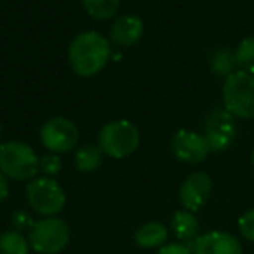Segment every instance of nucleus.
<instances>
[{"label": "nucleus", "instance_id": "obj_1", "mask_svg": "<svg viewBox=\"0 0 254 254\" xmlns=\"http://www.w3.org/2000/svg\"><path fill=\"white\" fill-rule=\"evenodd\" d=\"M112 49L110 42L98 32H82L68 47L71 70L80 77H94L108 64Z\"/></svg>", "mask_w": 254, "mask_h": 254}, {"label": "nucleus", "instance_id": "obj_2", "mask_svg": "<svg viewBox=\"0 0 254 254\" xmlns=\"http://www.w3.org/2000/svg\"><path fill=\"white\" fill-rule=\"evenodd\" d=\"M223 105L237 119H254V73L237 70L223 84Z\"/></svg>", "mask_w": 254, "mask_h": 254}, {"label": "nucleus", "instance_id": "obj_3", "mask_svg": "<svg viewBox=\"0 0 254 254\" xmlns=\"http://www.w3.org/2000/svg\"><path fill=\"white\" fill-rule=\"evenodd\" d=\"M40 157L32 146L21 141H7L0 146V173L7 180H33L39 173Z\"/></svg>", "mask_w": 254, "mask_h": 254}, {"label": "nucleus", "instance_id": "obj_4", "mask_svg": "<svg viewBox=\"0 0 254 254\" xmlns=\"http://www.w3.org/2000/svg\"><path fill=\"white\" fill-rule=\"evenodd\" d=\"M139 131L138 127L129 120H115L110 122L99 131L98 146L103 155L112 159H126L134 153L139 146Z\"/></svg>", "mask_w": 254, "mask_h": 254}, {"label": "nucleus", "instance_id": "obj_5", "mask_svg": "<svg viewBox=\"0 0 254 254\" xmlns=\"http://www.w3.org/2000/svg\"><path fill=\"white\" fill-rule=\"evenodd\" d=\"M26 200L28 205L44 218H54L63 211L66 195L54 178L40 176L30 180L26 185Z\"/></svg>", "mask_w": 254, "mask_h": 254}, {"label": "nucleus", "instance_id": "obj_6", "mask_svg": "<svg viewBox=\"0 0 254 254\" xmlns=\"http://www.w3.org/2000/svg\"><path fill=\"white\" fill-rule=\"evenodd\" d=\"M28 242L39 254H58L70 242V228L60 218H44L35 221L28 232Z\"/></svg>", "mask_w": 254, "mask_h": 254}, {"label": "nucleus", "instance_id": "obj_7", "mask_svg": "<svg viewBox=\"0 0 254 254\" xmlns=\"http://www.w3.org/2000/svg\"><path fill=\"white\" fill-rule=\"evenodd\" d=\"M40 141L46 146V150L60 155L77 146L78 129L71 120L64 117H54L47 120L40 129Z\"/></svg>", "mask_w": 254, "mask_h": 254}, {"label": "nucleus", "instance_id": "obj_8", "mask_svg": "<svg viewBox=\"0 0 254 254\" xmlns=\"http://www.w3.org/2000/svg\"><path fill=\"white\" fill-rule=\"evenodd\" d=\"M237 136L233 115L226 110H212L204 124V138L207 139L211 152H225L232 146Z\"/></svg>", "mask_w": 254, "mask_h": 254}, {"label": "nucleus", "instance_id": "obj_9", "mask_svg": "<svg viewBox=\"0 0 254 254\" xmlns=\"http://www.w3.org/2000/svg\"><path fill=\"white\" fill-rule=\"evenodd\" d=\"M171 150H173V155L185 164H200L211 153L209 143L204 138V134L187 131V129H181L173 136Z\"/></svg>", "mask_w": 254, "mask_h": 254}, {"label": "nucleus", "instance_id": "obj_10", "mask_svg": "<svg viewBox=\"0 0 254 254\" xmlns=\"http://www.w3.org/2000/svg\"><path fill=\"white\" fill-rule=\"evenodd\" d=\"M212 181L205 173H193L181 183L180 187V202L187 211L197 212L205 205L211 197Z\"/></svg>", "mask_w": 254, "mask_h": 254}, {"label": "nucleus", "instance_id": "obj_11", "mask_svg": "<svg viewBox=\"0 0 254 254\" xmlns=\"http://www.w3.org/2000/svg\"><path fill=\"white\" fill-rule=\"evenodd\" d=\"M193 254H242V244L228 232H207L191 242Z\"/></svg>", "mask_w": 254, "mask_h": 254}, {"label": "nucleus", "instance_id": "obj_12", "mask_svg": "<svg viewBox=\"0 0 254 254\" xmlns=\"http://www.w3.org/2000/svg\"><path fill=\"white\" fill-rule=\"evenodd\" d=\"M145 25L143 21L134 14H126L115 19V23L110 28V40L117 46L129 47L134 46L138 40H141Z\"/></svg>", "mask_w": 254, "mask_h": 254}, {"label": "nucleus", "instance_id": "obj_13", "mask_svg": "<svg viewBox=\"0 0 254 254\" xmlns=\"http://www.w3.org/2000/svg\"><path fill=\"white\" fill-rule=\"evenodd\" d=\"M171 228H173L174 235L183 242H193L198 235H200V223H198L195 212L191 211H178L174 212L173 219H171Z\"/></svg>", "mask_w": 254, "mask_h": 254}, {"label": "nucleus", "instance_id": "obj_14", "mask_svg": "<svg viewBox=\"0 0 254 254\" xmlns=\"http://www.w3.org/2000/svg\"><path fill=\"white\" fill-rule=\"evenodd\" d=\"M167 228L159 221H148L138 228L134 233V242L145 249H155V247L166 246Z\"/></svg>", "mask_w": 254, "mask_h": 254}, {"label": "nucleus", "instance_id": "obj_15", "mask_svg": "<svg viewBox=\"0 0 254 254\" xmlns=\"http://www.w3.org/2000/svg\"><path fill=\"white\" fill-rule=\"evenodd\" d=\"M103 164V152L96 145H84L75 153V167L80 173H92Z\"/></svg>", "mask_w": 254, "mask_h": 254}, {"label": "nucleus", "instance_id": "obj_16", "mask_svg": "<svg viewBox=\"0 0 254 254\" xmlns=\"http://www.w3.org/2000/svg\"><path fill=\"white\" fill-rule=\"evenodd\" d=\"M85 12L98 21L113 18L120 7V0H82Z\"/></svg>", "mask_w": 254, "mask_h": 254}, {"label": "nucleus", "instance_id": "obj_17", "mask_svg": "<svg viewBox=\"0 0 254 254\" xmlns=\"http://www.w3.org/2000/svg\"><path fill=\"white\" fill-rule=\"evenodd\" d=\"M30 242L21 232L9 230L0 235V254H28Z\"/></svg>", "mask_w": 254, "mask_h": 254}, {"label": "nucleus", "instance_id": "obj_18", "mask_svg": "<svg viewBox=\"0 0 254 254\" xmlns=\"http://www.w3.org/2000/svg\"><path fill=\"white\" fill-rule=\"evenodd\" d=\"M237 66L247 73H254V35L244 39L235 49Z\"/></svg>", "mask_w": 254, "mask_h": 254}, {"label": "nucleus", "instance_id": "obj_19", "mask_svg": "<svg viewBox=\"0 0 254 254\" xmlns=\"http://www.w3.org/2000/svg\"><path fill=\"white\" fill-rule=\"evenodd\" d=\"M211 66L212 71L219 77H228V75L235 73V66H237V61H235V54L230 53L226 49L221 51H216L214 56L211 60Z\"/></svg>", "mask_w": 254, "mask_h": 254}, {"label": "nucleus", "instance_id": "obj_20", "mask_svg": "<svg viewBox=\"0 0 254 254\" xmlns=\"http://www.w3.org/2000/svg\"><path fill=\"white\" fill-rule=\"evenodd\" d=\"M39 169H40V173H44V176H47V178L56 176V174L61 171L60 155H58V153H53V152L42 155L39 160Z\"/></svg>", "mask_w": 254, "mask_h": 254}, {"label": "nucleus", "instance_id": "obj_21", "mask_svg": "<svg viewBox=\"0 0 254 254\" xmlns=\"http://www.w3.org/2000/svg\"><path fill=\"white\" fill-rule=\"evenodd\" d=\"M239 230L244 239H247L249 242H254V209H249V211L240 216Z\"/></svg>", "mask_w": 254, "mask_h": 254}, {"label": "nucleus", "instance_id": "obj_22", "mask_svg": "<svg viewBox=\"0 0 254 254\" xmlns=\"http://www.w3.org/2000/svg\"><path fill=\"white\" fill-rule=\"evenodd\" d=\"M11 223H12V226H14L16 232H23V230H28V232H30V228H32V226L35 225L33 218L28 214V212H25V211H16V212H12Z\"/></svg>", "mask_w": 254, "mask_h": 254}, {"label": "nucleus", "instance_id": "obj_23", "mask_svg": "<svg viewBox=\"0 0 254 254\" xmlns=\"http://www.w3.org/2000/svg\"><path fill=\"white\" fill-rule=\"evenodd\" d=\"M157 254H193V253H191L190 246H187L183 242H176V244H166V246H162Z\"/></svg>", "mask_w": 254, "mask_h": 254}, {"label": "nucleus", "instance_id": "obj_24", "mask_svg": "<svg viewBox=\"0 0 254 254\" xmlns=\"http://www.w3.org/2000/svg\"><path fill=\"white\" fill-rule=\"evenodd\" d=\"M7 195H9V181L4 174L0 173V204L7 198Z\"/></svg>", "mask_w": 254, "mask_h": 254}, {"label": "nucleus", "instance_id": "obj_25", "mask_svg": "<svg viewBox=\"0 0 254 254\" xmlns=\"http://www.w3.org/2000/svg\"><path fill=\"white\" fill-rule=\"evenodd\" d=\"M251 160H253V167H254V150H253V157H251Z\"/></svg>", "mask_w": 254, "mask_h": 254}, {"label": "nucleus", "instance_id": "obj_26", "mask_svg": "<svg viewBox=\"0 0 254 254\" xmlns=\"http://www.w3.org/2000/svg\"><path fill=\"white\" fill-rule=\"evenodd\" d=\"M0 139H2V127H0ZM0 146H2V145H0Z\"/></svg>", "mask_w": 254, "mask_h": 254}]
</instances>
